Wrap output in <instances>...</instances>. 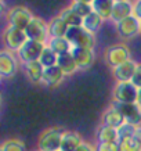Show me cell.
Segmentation results:
<instances>
[{"label":"cell","instance_id":"cell-33","mask_svg":"<svg viewBox=\"0 0 141 151\" xmlns=\"http://www.w3.org/2000/svg\"><path fill=\"white\" fill-rule=\"evenodd\" d=\"M76 151H97V146H94L93 143L89 142H83L80 146L77 147Z\"/></svg>","mask_w":141,"mask_h":151},{"label":"cell","instance_id":"cell-26","mask_svg":"<svg viewBox=\"0 0 141 151\" xmlns=\"http://www.w3.org/2000/svg\"><path fill=\"white\" fill-rule=\"evenodd\" d=\"M39 61H40V64L43 65L44 68H50V67L57 65V63H58V55L55 54L54 51L46 45L44 49H43V51H42Z\"/></svg>","mask_w":141,"mask_h":151},{"label":"cell","instance_id":"cell-35","mask_svg":"<svg viewBox=\"0 0 141 151\" xmlns=\"http://www.w3.org/2000/svg\"><path fill=\"white\" fill-rule=\"evenodd\" d=\"M133 139H134V142H136L137 146L141 148V126L137 128V132H136V134H134V137Z\"/></svg>","mask_w":141,"mask_h":151},{"label":"cell","instance_id":"cell-24","mask_svg":"<svg viewBox=\"0 0 141 151\" xmlns=\"http://www.w3.org/2000/svg\"><path fill=\"white\" fill-rule=\"evenodd\" d=\"M102 24H104V19L101 18L98 14H96L94 11H93L90 15H87L86 18H83V25L82 27H84L87 31L91 32L93 35H96V33L101 29Z\"/></svg>","mask_w":141,"mask_h":151},{"label":"cell","instance_id":"cell-6","mask_svg":"<svg viewBox=\"0 0 141 151\" xmlns=\"http://www.w3.org/2000/svg\"><path fill=\"white\" fill-rule=\"evenodd\" d=\"M25 33H26L29 40L39 42V43H43V45H47V42L50 39V36H49V24H47V21H44L42 17H37V15H35L32 21L29 22V25L25 29Z\"/></svg>","mask_w":141,"mask_h":151},{"label":"cell","instance_id":"cell-5","mask_svg":"<svg viewBox=\"0 0 141 151\" xmlns=\"http://www.w3.org/2000/svg\"><path fill=\"white\" fill-rule=\"evenodd\" d=\"M72 47H87L94 49L96 46V35L89 32L84 27H69L68 32L65 35Z\"/></svg>","mask_w":141,"mask_h":151},{"label":"cell","instance_id":"cell-12","mask_svg":"<svg viewBox=\"0 0 141 151\" xmlns=\"http://www.w3.org/2000/svg\"><path fill=\"white\" fill-rule=\"evenodd\" d=\"M72 55L76 61L79 71H86L91 68V65L96 61V50L87 47H72Z\"/></svg>","mask_w":141,"mask_h":151},{"label":"cell","instance_id":"cell-18","mask_svg":"<svg viewBox=\"0 0 141 151\" xmlns=\"http://www.w3.org/2000/svg\"><path fill=\"white\" fill-rule=\"evenodd\" d=\"M84 142L82 136L75 130H64L62 140H61V150L59 151H76L77 147Z\"/></svg>","mask_w":141,"mask_h":151},{"label":"cell","instance_id":"cell-28","mask_svg":"<svg viewBox=\"0 0 141 151\" xmlns=\"http://www.w3.org/2000/svg\"><path fill=\"white\" fill-rule=\"evenodd\" d=\"M69 7H71L79 17H82V18H86L87 15H90V14L93 13L91 4H86V3H82V1H75V0H72V1L69 3Z\"/></svg>","mask_w":141,"mask_h":151},{"label":"cell","instance_id":"cell-39","mask_svg":"<svg viewBox=\"0 0 141 151\" xmlns=\"http://www.w3.org/2000/svg\"><path fill=\"white\" fill-rule=\"evenodd\" d=\"M137 151H141V148H138V150H137Z\"/></svg>","mask_w":141,"mask_h":151},{"label":"cell","instance_id":"cell-15","mask_svg":"<svg viewBox=\"0 0 141 151\" xmlns=\"http://www.w3.org/2000/svg\"><path fill=\"white\" fill-rule=\"evenodd\" d=\"M126 121L123 118V115L119 112V110L115 105L109 104L107 108L104 110V112L101 114V124L102 125H108L112 128L118 129L119 126H122Z\"/></svg>","mask_w":141,"mask_h":151},{"label":"cell","instance_id":"cell-11","mask_svg":"<svg viewBox=\"0 0 141 151\" xmlns=\"http://www.w3.org/2000/svg\"><path fill=\"white\" fill-rule=\"evenodd\" d=\"M46 45L43 43H39V42H33L29 40L18 51H17V55H18L21 64H25V63H31V61H37L40 58V54L43 49H44Z\"/></svg>","mask_w":141,"mask_h":151},{"label":"cell","instance_id":"cell-30","mask_svg":"<svg viewBox=\"0 0 141 151\" xmlns=\"http://www.w3.org/2000/svg\"><path fill=\"white\" fill-rule=\"evenodd\" d=\"M119 146H120V151H137L140 148V147L136 144L134 139L122 140V142H119Z\"/></svg>","mask_w":141,"mask_h":151},{"label":"cell","instance_id":"cell-22","mask_svg":"<svg viewBox=\"0 0 141 151\" xmlns=\"http://www.w3.org/2000/svg\"><path fill=\"white\" fill-rule=\"evenodd\" d=\"M61 71L65 73V76H71L75 72L79 71V67H77L76 61L73 58L72 53H67V54L58 55V63H57Z\"/></svg>","mask_w":141,"mask_h":151},{"label":"cell","instance_id":"cell-7","mask_svg":"<svg viewBox=\"0 0 141 151\" xmlns=\"http://www.w3.org/2000/svg\"><path fill=\"white\" fill-rule=\"evenodd\" d=\"M19 61L17 53L7 49L0 50V75L1 78H13L19 69Z\"/></svg>","mask_w":141,"mask_h":151},{"label":"cell","instance_id":"cell-16","mask_svg":"<svg viewBox=\"0 0 141 151\" xmlns=\"http://www.w3.org/2000/svg\"><path fill=\"white\" fill-rule=\"evenodd\" d=\"M24 73L28 76V79L32 83H43V73H44V67L40 64V61H31L22 64Z\"/></svg>","mask_w":141,"mask_h":151},{"label":"cell","instance_id":"cell-13","mask_svg":"<svg viewBox=\"0 0 141 151\" xmlns=\"http://www.w3.org/2000/svg\"><path fill=\"white\" fill-rule=\"evenodd\" d=\"M137 64L134 60H129L126 63H123L122 65H119L116 68L111 69V73H112V78H114L115 83L118 82H132L133 75L136 72Z\"/></svg>","mask_w":141,"mask_h":151},{"label":"cell","instance_id":"cell-20","mask_svg":"<svg viewBox=\"0 0 141 151\" xmlns=\"http://www.w3.org/2000/svg\"><path fill=\"white\" fill-rule=\"evenodd\" d=\"M97 143H118L119 142V134L118 129L108 126V125L101 124L97 128Z\"/></svg>","mask_w":141,"mask_h":151},{"label":"cell","instance_id":"cell-14","mask_svg":"<svg viewBox=\"0 0 141 151\" xmlns=\"http://www.w3.org/2000/svg\"><path fill=\"white\" fill-rule=\"evenodd\" d=\"M133 15V0H120V1H115L112 14H111V19L114 24H118L123 19L129 18Z\"/></svg>","mask_w":141,"mask_h":151},{"label":"cell","instance_id":"cell-9","mask_svg":"<svg viewBox=\"0 0 141 151\" xmlns=\"http://www.w3.org/2000/svg\"><path fill=\"white\" fill-rule=\"evenodd\" d=\"M111 104L115 105L119 112L123 115L125 121L127 124L134 126H141V105L138 103H118L111 101Z\"/></svg>","mask_w":141,"mask_h":151},{"label":"cell","instance_id":"cell-27","mask_svg":"<svg viewBox=\"0 0 141 151\" xmlns=\"http://www.w3.org/2000/svg\"><path fill=\"white\" fill-rule=\"evenodd\" d=\"M0 151H26L25 143L17 137L6 139L0 144Z\"/></svg>","mask_w":141,"mask_h":151},{"label":"cell","instance_id":"cell-2","mask_svg":"<svg viewBox=\"0 0 141 151\" xmlns=\"http://www.w3.org/2000/svg\"><path fill=\"white\" fill-rule=\"evenodd\" d=\"M64 129L58 126H50L44 129L37 137V150L40 151H59Z\"/></svg>","mask_w":141,"mask_h":151},{"label":"cell","instance_id":"cell-36","mask_svg":"<svg viewBox=\"0 0 141 151\" xmlns=\"http://www.w3.org/2000/svg\"><path fill=\"white\" fill-rule=\"evenodd\" d=\"M75 1H82V3H86V4H91L94 0H75Z\"/></svg>","mask_w":141,"mask_h":151},{"label":"cell","instance_id":"cell-31","mask_svg":"<svg viewBox=\"0 0 141 151\" xmlns=\"http://www.w3.org/2000/svg\"><path fill=\"white\" fill-rule=\"evenodd\" d=\"M97 151H120L118 143H97Z\"/></svg>","mask_w":141,"mask_h":151},{"label":"cell","instance_id":"cell-32","mask_svg":"<svg viewBox=\"0 0 141 151\" xmlns=\"http://www.w3.org/2000/svg\"><path fill=\"white\" fill-rule=\"evenodd\" d=\"M132 83L137 89H141V63L137 64V68H136V72L133 75V79H132Z\"/></svg>","mask_w":141,"mask_h":151},{"label":"cell","instance_id":"cell-25","mask_svg":"<svg viewBox=\"0 0 141 151\" xmlns=\"http://www.w3.org/2000/svg\"><path fill=\"white\" fill-rule=\"evenodd\" d=\"M58 15L68 24V27H80V25H83V18L79 17L69 6L64 7V9L58 13Z\"/></svg>","mask_w":141,"mask_h":151},{"label":"cell","instance_id":"cell-4","mask_svg":"<svg viewBox=\"0 0 141 151\" xmlns=\"http://www.w3.org/2000/svg\"><path fill=\"white\" fill-rule=\"evenodd\" d=\"M33 17H35L33 13L28 9L26 6L18 4V6H13V7H10L7 10L6 21H7V25H11L14 28L25 31Z\"/></svg>","mask_w":141,"mask_h":151},{"label":"cell","instance_id":"cell-34","mask_svg":"<svg viewBox=\"0 0 141 151\" xmlns=\"http://www.w3.org/2000/svg\"><path fill=\"white\" fill-rule=\"evenodd\" d=\"M133 15L141 19V0H133Z\"/></svg>","mask_w":141,"mask_h":151},{"label":"cell","instance_id":"cell-17","mask_svg":"<svg viewBox=\"0 0 141 151\" xmlns=\"http://www.w3.org/2000/svg\"><path fill=\"white\" fill-rule=\"evenodd\" d=\"M64 79H65V73L61 71V68L58 65H54V67H50V68H44L43 85H46L47 87L59 86Z\"/></svg>","mask_w":141,"mask_h":151},{"label":"cell","instance_id":"cell-23","mask_svg":"<svg viewBox=\"0 0 141 151\" xmlns=\"http://www.w3.org/2000/svg\"><path fill=\"white\" fill-rule=\"evenodd\" d=\"M47 46L54 51L57 55H62L72 51V46L67 37H50L47 42Z\"/></svg>","mask_w":141,"mask_h":151},{"label":"cell","instance_id":"cell-3","mask_svg":"<svg viewBox=\"0 0 141 151\" xmlns=\"http://www.w3.org/2000/svg\"><path fill=\"white\" fill-rule=\"evenodd\" d=\"M28 42V36L25 31L14 28L11 25H6L1 33V43H3V49H7L10 51H17Z\"/></svg>","mask_w":141,"mask_h":151},{"label":"cell","instance_id":"cell-37","mask_svg":"<svg viewBox=\"0 0 141 151\" xmlns=\"http://www.w3.org/2000/svg\"><path fill=\"white\" fill-rule=\"evenodd\" d=\"M137 103L141 105V89H138V97H137Z\"/></svg>","mask_w":141,"mask_h":151},{"label":"cell","instance_id":"cell-19","mask_svg":"<svg viewBox=\"0 0 141 151\" xmlns=\"http://www.w3.org/2000/svg\"><path fill=\"white\" fill-rule=\"evenodd\" d=\"M47 24H49V36L50 37H65L69 29L68 24L58 14L53 17L50 21H47Z\"/></svg>","mask_w":141,"mask_h":151},{"label":"cell","instance_id":"cell-21","mask_svg":"<svg viewBox=\"0 0 141 151\" xmlns=\"http://www.w3.org/2000/svg\"><path fill=\"white\" fill-rule=\"evenodd\" d=\"M114 4L115 0H94L91 3V7H93V11L98 14L104 21H108V19H111Z\"/></svg>","mask_w":141,"mask_h":151},{"label":"cell","instance_id":"cell-29","mask_svg":"<svg viewBox=\"0 0 141 151\" xmlns=\"http://www.w3.org/2000/svg\"><path fill=\"white\" fill-rule=\"evenodd\" d=\"M137 128H138V126H134V125L127 124V122H125L122 126H119L118 128L119 142L127 140V139H133L134 134H136V132H137Z\"/></svg>","mask_w":141,"mask_h":151},{"label":"cell","instance_id":"cell-38","mask_svg":"<svg viewBox=\"0 0 141 151\" xmlns=\"http://www.w3.org/2000/svg\"><path fill=\"white\" fill-rule=\"evenodd\" d=\"M140 35H141V19H140Z\"/></svg>","mask_w":141,"mask_h":151},{"label":"cell","instance_id":"cell-1","mask_svg":"<svg viewBox=\"0 0 141 151\" xmlns=\"http://www.w3.org/2000/svg\"><path fill=\"white\" fill-rule=\"evenodd\" d=\"M129 60H132L130 49L123 42H118V43H114V45H109L104 50V61L111 69L122 65L123 63H126Z\"/></svg>","mask_w":141,"mask_h":151},{"label":"cell","instance_id":"cell-10","mask_svg":"<svg viewBox=\"0 0 141 151\" xmlns=\"http://www.w3.org/2000/svg\"><path fill=\"white\" fill-rule=\"evenodd\" d=\"M115 25V31L118 33V36L123 40H130L133 37H136L137 35H140V19L132 15L129 18L123 19Z\"/></svg>","mask_w":141,"mask_h":151},{"label":"cell","instance_id":"cell-40","mask_svg":"<svg viewBox=\"0 0 141 151\" xmlns=\"http://www.w3.org/2000/svg\"><path fill=\"white\" fill-rule=\"evenodd\" d=\"M35 151H40V150H35Z\"/></svg>","mask_w":141,"mask_h":151},{"label":"cell","instance_id":"cell-8","mask_svg":"<svg viewBox=\"0 0 141 151\" xmlns=\"http://www.w3.org/2000/svg\"><path fill=\"white\" fill-rule=\"evenodd\" d=\"M138 89L132 82H118L112 89V101L118 103H137Z\"/></svg>","mask_w":141,"mask_h":151}]
</instances>
